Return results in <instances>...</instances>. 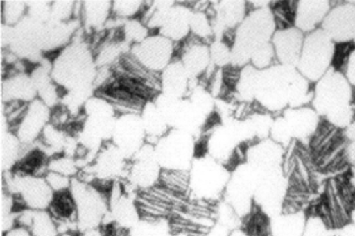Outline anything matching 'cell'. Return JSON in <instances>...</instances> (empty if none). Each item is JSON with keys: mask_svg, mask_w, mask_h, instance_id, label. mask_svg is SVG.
<instances>
[{"mask_svg": "<svg viewBox=\"0 0 355 236\" xmlns=\"http://www.w3.org/2000/svg\"><path fill=\"white\" fill-rule=\"evenodd\" d=\"M310 85L297 68L277 63L258 72L254 101L270 112L300 108L313 100Z\"/></svg>", "mask_w": 355, "mask_h": 236, "instance_id": "cell-1", "label": "cell"}, {"mask_svg": "<svg viewBox=\"0 0 355 236\" xmlns=\"http://www.w3.org/2000/svg\"><path fill=\"white\" fill-rule=\"evenodd\" d=\"M82 30V29H81ZM79 30L73 41L51 59V76L63 93H71L89 100L96 94L98 73L95 53Z\"/></svg>", "mask_w": 355, "mask_h": 236, "instance_id": "cell-2", "label": "cell"}, {"mask_svg": "<svg viewBox=\"0 0 355 236\" xmlns=\"http://www.w3.org/2000/svg\"><path fill=\"white\" fill-rule=\"evenodd\" d=\"M312 106L331 126L347 128L354 121V88L343 72L331 68L315 83Z\"/></svg>", "mask_w": 355, "mask_h": 236, "instance_id": "cell-3", "label": "cell"}, {"mask_svg": "<svg viewBox=\"0 0 355 236\" xmlns=\"http://www.w3.org/2000/svg\"><path fill=\"white\" fill-rule=\"evenodd\" d=\"M277 31L276 19L268 3L256 4L252 11L234 31L232 44V66L242 68L250 63L251 56L259 47L271 42Z\"/></svg>", "mask_w": 355, "mask_h": 236, "instance_id": "cell-4", "label": "cell"}, {"mask_svg": "<svg viewBox=\"0 0 355 236\" xmlns=\"http://www.w3.org/2000/svg\"><path fill=\"white\" fill-rule=\"evenodd\" d=\"M232 169L207 153H200L188 171L187 194L197 202L220 203Z\"/></svg>", "mask_w": 355, "mask_h": 236, "instance_id": "cell-5", "label": "cell"}, {"mask_svg": "<svg viewBox=\"0 0 355 236\" xmlns=\"http://www.w3.org/2000/svg\"><path fill=\"white\" fill-rule=\"evenodd\" d=\"M70 193L76 205L79 233L101 228L110 214L107 193L78 177L73 178Z\"/></svg>", "mask_w": 355, "mask_h": 236, "instance_id": "cell-6", "label": "cell"}, {"mask_svg": "<svg viewBox=\"0 0 355 236\" xmlns=\"http://www.w3.org/2000/svg\"><path fill=\"white\" fill-rule=\"evenodd\" d=\"M154 147L163 171L188 172L198 155V139L178 129L169 130Z\"/></svg>", "mask_w": 355, "mask_h": 236, "instance_id": "cell-7", "label": "cell"}, {"mask_svg": "<svg viewBox=\"0 0 355 236\" xmlns=\"http://www.w3.org/2000/svg\"><path fill=\"white\" fill-rule=\"evenodd\" d=\"M3 190L15 198L21 209L49 210L55 197L44 176L18 171L3 174Z\"/></svg>", "mask_w": 355, "mask_h": 236, "instance_id": "cell-8", "label": "cell"}, {"mask_svg": "<svg viewBox=\"0 0 355 236\" xmlns=\"http://www.w3.org/2000/svg\"><path fill=\"white\" fill-rule=\"evenodd\" d=\"M336 42L320 29L305 35L297 70L308 81L317 83L333 68Z\"/></svg>", "mask_w": 355, "mask_h": 236, "instance_id": "cell-9", "label": "cell"}, {"mask_svg": "<svg viewBox=\"0 0 355 236\" xmlns=\"http://www.w3.org/2000/svg\"><path fill=\"white\" fill-rule=\"evenodd\" d=\"M175 44L159 33H152L140 44L130 47L129 56L143 69L159 76L175 59Z\"/></svg>", "mask_w": 355, "mask_h": 236, "instance_id": "cell-10", "label": "cell"}, {"mask_svg": "<svg viewBox=\"0 0 355 236\" xmlns=\"http://www.w3.org/2000/svg\"><path fill=\"white\" fill-rule=\"evenodd\" d=\"M110 143L129 160L144 147L147 144V134L140 112L119 113Z\"/></svg>", "mask_w": 355, "mask_h": 236, "instance_id": "cell-11", "label": "cell"}, {"mask_svg": "<svg viewBox=\"0 0 355 236\" xmlns=\"http://www.w3.org/2000/svg\"><path fill=\"white\" fill-rule=\"evenodd\" d=\"M163 169L157 162L155 147L146 144L129 160L128 171L123 181L134 190H149L161 183Z\"/></svg>", "mask_w": 355, "mask_h": 236, "instance_id": "cell-12", "label": "cell"}, {"mask_svg": "<svg viewBox=\"0 0 355 236\" xmlns=\"http://www.w3.org/2000/svg\"><path fill=\"white\" fill-rule=\"evenodd\" d=\"M51 115L53 110L37 99L28 103L22 117L11 130L25 147L36 145L44 128L51 124Z\"/></svg>", "mask_w": 355, "mask_h": 236, "instance_id": "cell-13", "label": "cell"}, {"mask_svg": "<svg viewBox=\"0 0 355 236\" xmlns=\"http://www.w3.org/2000/svg\"><path fill=\"white\" fill-rule=\"evenodd\" d=\"M321 29L337 44L354 42L355 3L347 2L333 7L322 24Z\"/></svg>", "mask_w": 355, "mask_h": 236, "instance_id": "cell-14", "label": "cell"}, {"mask_svg": "<svg viewBox=\"0 0 355 236\" xmlns=\"http://www.w3.org/2000/svg\"><path fill=\"white\" fill-rule=\"evenodd\" d=\"M305 35L295 26L277 29L272 39L279 65L296 67L300 60Z\"/></svg>", "mask_w": 355, "mask_h": 236, "instance_id": "cell-15", "label": "cell"}, {"mask_svg": "<svg viewBox=\"0 0 355 236\" xmlns=\"http://www.w3.org/2000/svg\"><path fill=\"white\" fill-rule=\"evenodd\" d=\"M159 93L176 99L187 98L199 85L198 80L190 77L178 58L159 75Z\"/></svg>", "mask_w": 355, "mask_h": 236, "instance_id": "cell-16", "label": "cell"}, {"mask_svg": "<svg viewBox=\"0 0 355 236\" xmlns=\"http://www.w3.org/2000/svg\"><path fill=\"white\" fill-rule=\"evenodd\" d=\"M183 67L193 79L199 80L205 76L211 66L210 47L207 42L199 41L196 37H189L183 42L180 56L178 58Z\"/></svg>", "mask_w": 355, "mask_h": 236, "instance_id": "cell-17", "label": "cell"}, {"mask_svg": "<svg viewBox=\"0 0 355 236\" xmlns=\"http://www.w3.org/2000/svg\"><path fill=\"white\" fill-rule=\"evenodd\" d=\"M12 71L3 76L2 103H29L37 100V89L30 72Z\"/></svg>", "mask_w": 355, "mask_h": 236, "instance_id": "cell-18", "label": "cell"}, {"mask_svg": "<svg viewBox=\"0 0 355 236\" xmlns=\"http://www.w3.org/2000/svg\"><path fill=\"white\" fill-rule=\"evenodd\" d=\"M282 117L286 121L293 140L309 138L317 131L320 124V115L313 106L286 108Z\"/></svg>", "mask_w": 355, "mask_h": 236, "instance_id": "cell-19", "label": "cell"}, {"mask_svg": "<svg viewBox=\"0 0 355 236\" xmlns=\"http://www.w3.org/2000/svg\"><path fill=\"white\" fill-rule=\"evenodd\" d=\"M192 13L193 9L189 6L175 2L166 14L163 25L157 33L168 37L175 44L187 41L191 35L190 23Z\"/></svg>", "mask_w": 355, "mask_h": 236, "instance_id": "cell-20", "label": "cell"}, {"mask_svg": "<svg viewBox=\"0 0 355 236\" xmlns=\"http://www.w3.org/2000/svg\"><path fill=\"white\" fill-rule=\"evenodd\" d=\"M331 9L328 1H300L295 3V27L303 34L320 29Z\"/></svg>", "mask_w": 355, "mask_h": 236, "instance_id": "cell-21", "label": "cell"}, {"mask_svg": "<svg viewBox=\"0 0 355 236\" xmlns=\"http://www.w3.org/2000/svg\"><path fill=\"white\" fill-rule=\"evenodd\" d=\"M17 224L25 226L34 236H58V226L49 210L22 209L18 212Z\"/></svg>", "mask_w": 355, "mask_h": 236, "instance_id": "cell-22", "label": "cell"}, {"mask_svg": "<svg viewBox=\"0 0 355 236\" xmlns=\"http://www.w3.org/2000/svg\"><path fill=\"white\" fill-rule=\"evenodd\" d=\"M112 1H84L81 22L85 32H103L112 18Z\"/></svg>", "mask_w": 355, "mask_h": 236, "instance_id": "cell-23", "label": "cell"}, {"mask_svg": "<svg viewBox=\"0 0 355 236\" xmlns=\"http://www.w3.org/2000/svg\"><path fill=\"white\" fill-rule=\"evenodd\" d=\"M1 167L2 172L13 171L24 152L25 146L10 128L6 117L1 124Z\"/></svg>", "mask_w": 355, "mask_h": 236, "instance_id": "cell-24", "label": "cell"}, {"mask_svg": "<svg viewBox=\"0 0 355 236\" xmlns=\"http://www.w3.org/2000/svg\"><path fill=\"white\" fill-rule=\"evenodd\" d=\"M140 115L147 134V144L156 145L157 141L168 133L171 127L153 100L146 101L141 108Z\"/></svg>", "mask_w": 355, "mask_h": 236, "instance_id": "cell-25", "label": "cell"}, {"mask_svg": "<svg viewBox=\"0 0 355 236\" xmlns=\"http://www.w3.org/2000/svg\"><path fill=\"white\" fill-rule=\"evenodd\" d=\"M306 219L301 212H281L270 221L271 236H303Z\"/></svg>", "mask_w": 355, "mask_h": 236, "instance_id": "cell-26", "label": "cell"}, {"mask_svg": "<svg viewBox=\"0 0 355 236\" xmlns=\"http://www.w3.org/2000/svg\"><path fill=\"white\" fill-rule=\"evenodd\" d=\"M190 31L192 37L210 44L214 41L213 24L206 11L193 10Z\"/></svg>", "mask_w": 355, "mask_h": 236, "instance_id": "cell-27", "label": "cell"}, {"mask_svg": "<svg viewBox=\"0 0 355 236\" xmlns=\"http://www.w3.org/2000/svg\"><path fill=\"white\" fill-rule=\"evenodd\" d=\"M122 40L129 46L140 44L152 33L140 18L130 19L124 22L121 28Z\"/></svg>", "mask_w": 355, "mask_h": 236, "instance_id": "cell-28", "label": "cell"}, {"mask_svg": "<svg viewBox=\"0 0 355 236\" xmlns=\"http://www.w3.org/2000/svg\"><path fill=\"white\" fill-rule=\"evenodd\" d=\"M48 171L56 172L73 179L78 177L81 167L76 158L60 155L49 160Z\"/></svg>", "mask_w": 355, "mask_h": 236, "instance_id": "cell-29", "label": "cell"}, {"mask_svg": "<svg viewBox=\"0 0 355 236\" xmlns=\"http://www.w3.org/2000/svg\"><path fill=\"white\" fill-rule=\"evenodd\" d=\"M28 6L24 1H3L1 3L2 25L15 27L27 16Z\"/></svg>", "mask_w": 355, "mask_h": 236, "instance_id": "cell-30", "label": "cell"}, {"mask_svg": "<svg viewBox=\"0 0 355 236\" xmlns=\"http://www.w3.org/2000/svg\"><path fill=\"white\" fill-rule=\"evenodd\" d=\"M211 65L218 69L229 67L232 65V44L225 40H214L209 44Z\"/></svg>", "mask_w": 355, "mask_h": 236, "instance_id": "cell-31", "label": "cell"}, {"mask_svg": "<svg viewBox=\"0 0 355 236\" xmlns=\"http://www.w3.org/2000/svg\"><path fill=\"white\" fill-rule=\"evenodd\" d=\"M145 6L146 2L143 1H112V17L121 21L139 18Z\"/></svg>", "mask_w": 355, "mask_h": 236, "instance_id": "cell-32", "label": "cell"}, {"mask_svg": "<svg viewBox=\"0 0 355 236\" xmlns=\"http://www.w3.org/2000/svg\"><path fill=\"white\" fill-rule=\"evenodd\" d=\"M276 59V53H275L272 42H268V44H264V46L259 47V49L252 54L249 65H252L256 69L265 70L274 65Z\"/></svg>", "mask_w": 355, "mask_h": 236, "instance_id": "cell-33", "label": "cell"}, {"mask_svg": "<svg viewBox=\"0 0 355 236\" xmlns=\"http://www.w3.org/2000/svg\"><path fill=\"white\" fill-rule=\"evenodd\" d=\"M75 2L53 1L51 6L49 21L58 23H67L74 18Z\"/></svg>", "mask_w": 355, "mask_h": 236, "instance_id": "cell-34", "label": "cell"}, {"mask_svg": "<svg viewBox=\"0 0 355 236\" xmlns=\"http://www.w3.org/2000/svg\"><path fill=\"white\" fill-rule=\"evenodd\" d=\"M46 183L49 187L53 191L55 194L58 193L67 192L69 191L72 185V178L62 176V174H56V172L48 171L44 176Z\"/></svg>", "mask_w": 355, "mask_h": 236, "instance_id": "cell-35", "label": "cell"}, {"mask_svg": "<svg viewBox=\"0 0 355 236\" xmlns=\"http://www.w3.org/2000/svg\"><path fill=\"white\" fill-rule=\"evenodd\" d=\"M342 72L345 74L349 84L355 89V47L350 53L345 66H343Z\"/></svg>", "mask_w": 355, "mask_h": 236, "instance_id": "cell-36", "label": "cell"}, {"mask_svg": "<svg viewBox=\"0 0 355 236\" xmlns=\"http://www.w3.org/2000/svg\"><path fill=\"white\" fill-rule=\"evenodd\" d=\"M230 233L232 230L229 228L216 221L214 226L207 230L205 235L202 236H230Z\"/></svg>", "mask_w": 355, "mask_h": 236, "instance_id": "cell-37", "label": "cell"}, {"mask_svg": "<svg viewBox=\"0 0 355 236\" xmlns=\"http://www.w3.org/2000/svg\"><path fill=\"white\" fill-rule=\"evenodd\" d=\"M3 236H34L33 233H31L27 228L22 226H14V228H10V230L6 231L3 233Z\"/></svg>", "mask_w": 355, "mask_h": 236, "instance_id": "cell-38", "label": "cell"}, {"mask_svg": "<svg viewBox=\"0 0 355 236\" xmlns=\"http://www.w3.org/2000/svg\"><path fill=\"white\" fill-rule=\"evenodd\" d=\"M230 236H253L248 230L243 228H237L232 230Z\"/></svg>", "mask_w": 355, "mask_h": 236, "instance_id": "cell-39", "label": "cell"}, {"mask_svg": "<svg viewBox=\"0 0 355 236\" xmlns=\"http://www.w3.org/2000/svg\"><path fill=\"white\" fill-rule=\"evenodd\" d=\"M184 236H195V235H184Z\"/></svg>", "mask_w": 355, "mask_h": 236, "instance_id": "cell-40", "label": "cell"}, {"mask_svg": "<svg viewBox=\"0 0 355 236\" xmlns=\"http://www.w3.org/2000/svg\"><path fill=\"white\" fill-rule=\"evenodd\" d=\"M58 236H60V235H58Z\"/></svg>", "mask_w": 355, "mask_h": 236, "instance_id": "cell-41", "label": "cell"}]
</instances>
